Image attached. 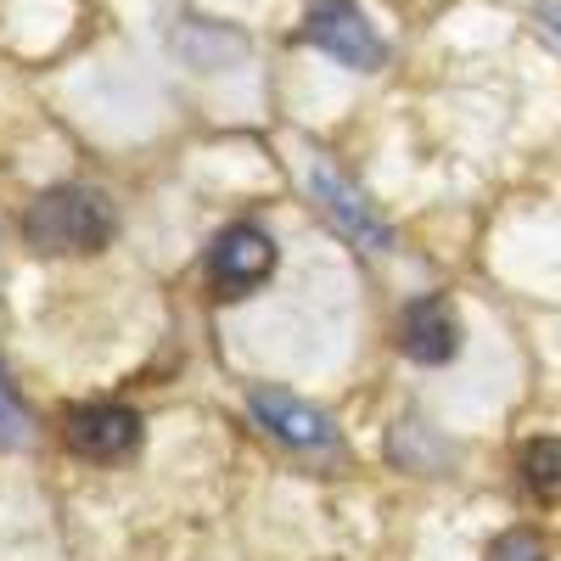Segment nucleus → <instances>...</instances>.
<instances>
[{
  "label": "nucleus",
  "mask_w": 561,
  "mask_h": 561,
  "mask_svg": "<svg viewBox=\"0 0 561 561\" xmlns=\"http://www.w3.org/2000/svg\"><path fill=\"white\" fill-rule=\"evenodd\" d=\"M399 348L415 365H449L460 354V320H455L449 298H415L399 314Z\"/></svg>",
  "instance_id": "nucleus-7"
},
{
  "label": "nucleus",
  "mask_w": 561,
  "mask_h": 561,
  "mask_svg": "<svg viewBox=\"0 0 561 561\" xmlns=\"http://www.w3.org/2000/svg\"><path fill=\"white\" fill-rule=\"evenodd\" d=\"M68 449L84 455V460H124L135 444H140V415L129 404H113V399H96V404H79L62 427Z\"/></svg>",
  "instance_id": "nucleus-6"
},
{
  "label": "nucleus",
  "mask_w": 561,
  "mask_h": 561,
  "mask_svg": "<svg viewBox=\"0 0 561 561\" xmlns=\"http://www.w3.org/2000/svg\"><path fill=\"white\" fill-rule=\"evenodd\" d=\"M248 410L259 415V427H264L275 444H287V449H298V455H332V449H337V427H332V421H325L314 404L280 393V388H253V393H248Z\"/></svg>",
  "instance_id": "nucleus-5"
},
{
  "label": "nucleus",
  "mask_w": 561,
  "mask_h": 561,
  "mask_svg": "<svg viewBox=\"0 0 561 561\" xmlns=\"http://www.w3.org/2000/svg\"><path fill=\"white\" fill-rule=\"evenodd\" d=\"M489 561H545V545L534 534H500L489 545Z\"/></svg>",
  "instance_id": "nucleus-10"
},
{
  "label": "nucleus",
  "mask_w": 561,
  "mask_h": 561,
  "mask_svg": "<svg viewBox=\"0 0 561 561\" xmlns=\"http://www.w3.org/2000/svg\"><path fill=\"white\" fill-rule=\"evenodd\" d=\"M208 275L225 298H248L275 275V242L259 225H225L208 248Z\"/></svg>",
  "instance_id": "nucleus-3"
},
{
  "label": "nucleus",
  "mask_w": 561,
  "mask_h": 561,
  "mask_svg": "<svg viewBox=\"0 0 561 561\" xmlns=\"http://www.w3.org/2000/svg\"><path fill=\"white\" fill-rule=\"evenodd\" d=\"M28 444H34V421L23 399L12 393V377L0 370V449H28Z\"/></svg>",
  "instance_id": "nucleus-9"
},
{
  "label": "nucleus",
  "mask_w": 561,
  "mask_h": 561,
  "mask_svg": "<svg viewBox=\"0 0 561 561\" xmlns=\"http://www.w3.org/2000/svg\"><path fill=\"white\" fill-rule=\"evenodd\" d=\"M304 34H309V45H320L325 57L354 68V73L382 68V57H388L377 28H370V18L354 7V0H309L304 7Z\"/></svg>",
  "instance_id": "nucleus-2"
},
{
  "label": "nucleus",
  "mask_w": 561,
  "mask_h": 561,
  "mask_svg": "<svg viewBox=\"0 0 561 561\" xmlns=\"http://www.w3.org/2000/svg\"><path fill=\"white\" fill-rule=\"evenodd\" d=\"M539 23H545V28L561 39V7H556V0H545V7H539Z\"/></svg>",
  "instance_id": "nucleus-11"
},
{
  "label": "nucleus",
  "mask_w": 561,
  "mask_h": 561,
  "mask_svg": "<svg viewBox=\"0 0 561 561\" xmlns=\"http://www.w3.org/2000/svg\"><path fill=\"white\" fill-rule=\"evenodd\" d=\"M309 192H314L320 214L332 219L354 248H365V253H388V248H393V230L382 225V214L370 208V203L359 197V185L343 180L332 163H314V169H309Z\"/></svg>",
  "instance_id": "nucleus-4"
},
{
  "label": "nucleus",
  "mask_w": 561,
  "mask_h": 561,
  "mask_svg": "<svg viewBox=\"0 0 561 561\" xmlns=\"http://www.w3.org/2000/svg\"><path fill=\"white\" fill-rule=\"evenodd\" d=\"M23 237L39 253H96L113 237V208L90 185H51L28 203Z\"/></svg>",
  "instance_id": "nucleus-1"
},
{
  "label": "nucleus",
  "mask_w": 561,
  "mask_h": 561,
  "mask_svg": "<svg viewBox=\"0 0 561 561\" xmlns=\"http://www.w3.org/2000/svg\"><path fill=\"white\" fill-rule=\"evenodd\" d=\"M523 483L545 500L561 494V438H534L523 444Z\"/></svg>",
  "instance_id": "nucleus-8"
}]
</instances>
